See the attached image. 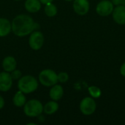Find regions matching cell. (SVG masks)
<instances>
[{"label":"cell","instance_id":"1","mask_svg":"<svg viewBox=\"0 0 125 125\" xmlns=\"http://www.w3.org/2000/svg\"><path fill=\"white\" fill-rule=\"evenodd\" d=\"M35 23L33 18L25 14L17 15L12 22V31L18 37L29 35L34 29Z\"/></svg>","mask_w":125,"mask_h":125},{"label":"cell","instance_id":"2","mask_svg":"<svg viewBox=\"0 0 125 125\" xmlns=\"http://www.w3.org/2000/svg\"><path fill=\"white\" fill-rule=\"evenodd\" d=\"M18 87L23 94H29L38 87V82L37 79L31 75H24L18 80Z\"/></svg>","mask_w":125,"mask_h":125},{"label":"cell","instance_id":"3","mask_svg":"<svg viewBox=\"0 0 125 125\" xmlns=\"http://www.w3.org/2000/svg\"><path fill=\"white\" fill-rule=\"evenodd\" d=\"M24 114L29 117H36L41 115L43 111V106L41 102L37 100H30L26 102L23 108Z\"/></svg>","mask_w":125,"mask_h":125},{"label":"cell","instance_id":"4","mask_svg":"<svg viewBox=\"0 0 125 125\" xmlns=\"http://www.w3.org/2000/svg\"><path fill=\"white\" fill-rule=\"evenodd\" d=\"M39 81L41 83V84L45 86H53L58 82L57 74L56 73L55 71L52 70H44L41 71L39 75Z\"/></svg>","mask_w":125,"mask_h":125},{"label":"cell","instance_id":"5","mask_svg":"<svg viewBox=\"0 0 125 125\" xmlns=\"http://www.w3.org/2000/svg\"><path fill=\"white\" fill-rule=\"evenodd\" d=\"M97 104L93 98L87 97L83 98L80 103V110L83 115L89 116L94 113Z\"/></svg>","mask_w":125,"mask_h":125},{"label":"cell","instance_id":"6","mask_svg":"<svg viewBox=\"0 0 125 125\" xmlns=\"http://www.w3.org/2000/svg\"><path fill=\"white\" fill-rule=\"evenodd\" d=\"M44 42V36L41 31H33L29 39V44L31 49L37 51L40 49Z\"/></svg>","mask_w":125,"mask_h":125},{"label":"cell","instance_id":"7","mask_svg":"<svg viewBox=\"0 0 125 125\" xmlns=\"http://www.w3.org/2000/svg\"><path fill=\"white\" fill-rule=\"evenodd\" d=\"M114 4L108 0H103L96 7V12L100 16H108L114 10Z\"/></svg>","mask_w":125,"mask_h":125},{"label":"cell","instance_id":"8","mask_svg":"<svg viewBox=\"0 0 125 125\" xmlns=\"http://www.w3.org/2000/svg\"><path fill=\"white\" fill-rule=\"evenodd\" d=\"M73 10L79 15H85L89 10V2L88 0H74Z\"/></svg>","mask_w":125,"mask_h":125},{"label":"cell","instance_id":"9","mask_svg":"<svg viewBox=\"0 0 125 125\" xmlns=\"http://www.w3.org/2000/svg\"><path fill=\"white\" fill-rule=\"evenodd\" d=\"M12 85V78L8 72L0 73V91L7 92Z\"/></svg>","mask_w":125,"mask_h":125},{"label":"cell","instance_id":"10","mask_svg":"<svg viewBox=\"0 0 125 125\" xmlns=\"http://www.w3.org/2000/svg\"><path fill=\"white\" fill-rule=\"evenodd\" d=\"M112 15L114 21L120 25L125 24V5L116 6L113 12Z\"/></svg>","mask_w":125,"mask_h":125},{"label":"cell","instance_id":"11","mask_svg":"<svg viewBox=\"0 0 125 125\" xmlns=\"http://www.w3.org/2000/svg\"><path fill=\"white\" fill-rule=\"evenodd\" d=\"M63 94H64V89L61 85L55 84L50 89L49 95H50V97L53 100H55V101L59 100L62 97Z\"/></svg>","mask_w":125,"mask_h":125},{"label":"cell","instance_id":"12","mask_svg":"<svg viewBox=\"0 0 125 125\" xmlns=\"http://www.w3.org/2000/svg\"><path fill=\"white\" fill-rule=\"evenodd\" d=\"M12 30V24L9 20L0 18V37H5L10 33Z\"/></svg>","mask_w":125,"mask_h":125},{"label":"cell","instance_id":"13","mask_svg":"<svg viewBox=\"0 0 125 125\" xmlns=\"http://www.w3.org/2000/svg\"><path fill=\"white\" fill-rule=\"evenodd\" d=\"M17 62L14 57L12 56H7L4 59L2 62V67L4 71L6 72H12L16 68Z\"/></svg>","mask_w":125,"mask_h":125},{"label":"cell","instance_id":"14","mask_svg":"<svg viewBox=\"0 0 125 125\" xmlns=\"http://www.w3.org/2000/svg\"><path fill=\"white\" fill-rule=\"evenodd\" d=\"M26 10L31 13L38 12L41 8V2L40 0H26L24 4Z\"/></svg>","mask_w":125,"mask_h":125},{"label":"cell","instance_id":"15","mask_svg":"<svg viewBox=\"0 0 125 125\" xmlns=\"http://www.w3.org/2000/svg\"><path fill=\"white\" fill-rule=\"evenodd\" d=\"M59 109V104L55 102V100L50 101L47 103L43 107V111L48 115H52L56 113Z\"/></svg>","mask_w":125,"mask_h":125},{"label":"cell","instance_id":"16","mask_svg":"<svg viewBox=\"0 0 125 125\" xmlns=\"http://www.w3.org/2000/svg\"><path fill=\"white\" fill-rule=\"evenodd\" d=\"M12 102H13V104L16 107H22L25 105V103L26 102V97L24 96L23 93L19 90L14 95V97L12 98Z\"/></svg>","mask_w":125,"mask_h":125},{"label":"cell","instance_id":"17","mask_svg":"<svg viewBox=\"0 0 125 125\" xmlns=\"http://www.w3.org/2000/svg\"><path fill=\"white\" fill-rule=\"evenodd\" d=\"M45 13L48 17H53V16H55L57 14V8L51 2L48 3V4H45Z\"/></svg>","mask_w":125,"mask_h":125},{"label":"cell","instance_id":"18","mask_svg":"<svg viewBox=\"0 0 125 125\" xmlns=\"http://www.w3.org/2000/svg\"><path fill=\"white\" fill-rule=\"evenodd\" d=\"M88 90H89L90 95L94 98H99L101 96V94H102L101 90L100 89V88H98L97 86H92L89 87Z\"/></svg>","mask_w":125,"mask_h":125},{"label":"cell","instance_id":"19","mask_svg":"<svg viewBox=\"0 0 125 125\" xmlns=\"http://www.w3.org/2000/svg\"><path fill=\"white\" fill-rule=\"evenodd\" d=\"M57 78H58V81L61 83H65L68 81L69 75L65 72H61L57 75Z\"/></svg>","mask_w":125,"mask_h":125},{"label":"cell","instance_id":"20","mask_svg":"<svg viewBox=\"0 0 125 125\" xmlns=\"http://www.w3.org/2000/svg\"><path fill=\"white\" fill-rule=\"evenodd\" d=\"M12 80H19L22 77V73L18 70H14L12 71V73L10 74Z\"/></svg>","mask_w":125,"mask_h":125},{"label":"cell","instance_id":"21","mask_svg":"<svg viewBox=\"0 0 125 125\" xmlns=\"http://www.w3.org/2000/svg\"><path fill=\"white\" fill-rule=\"evenodd\" d=\"M114 5H125V0H112Z\"/></svg>","mask_w":125,"mask_h":125},{"label":"cell","instance_id":"22","mask_svg":"<svg viewBox=\"0 0 125 125\" xmlns=\"http://www.w3.org/2000/svg\"><path fill=\"white\" fill-rule=\"evenodd\" d=\"M120 73L122 76L125 77V62L120 67Z\"/></svg>","mask_w":125,"mask_h":125},{"label":"cell","instance_id":"23","mask_svg":"<svg viewBox=\"0 0 125 125\" xmlns=\"http://www.w3.org/2000/svg\"><path fill=\"white\" fill-rule=\"evenodd\" d=\"M4 106V100L1 96H0V110L3 108Z\"/></svg>","mask_w":125,"mask_h":125},{"label":"cell","instance_id":"24","mask_svg":"<svg viewBox=\"0 0 125 125\" xmlns=\"http://www.w3.org/2000/svg\"><path fill=\"white\" fill-rule=\"evenodd\" d=\"M53 0H40V1L42 3V4H48V3H51V2H52Z\"/></svg>","mask_w":125,"mask_h":125},{"label":"cell","instance_id":"25","mask_svg":"<svg viewBox=\"0 0 125 125\" xmlns=\"http://www.w3.org/2000/svg\"><path fill=\"white\" fill-rule=\"evenodd\" d=\"M28 125H36V124H34V123H29V124H27Z\"/></svg>","mask_w":125,"mask_h":125},{"label":"cell","instance_id":"26","mask_svg":"<svg viewBox=\"0 0 125 125\" xmlns=\"http://www.w3.org/2000/svg\"><path fill=\"white\" fill-rule=\"evenodd\" d=\"M65 1H73V0H65Z\"/></svg>","mask_w":125,"mask_h":125},{"label":"cell","instance_id":"27","mask_svg":"<svg viewBox=\"0 0 125 125\" xmlns=\"http://www.w3.org/2000/svg\"><path fill=\"white\" fill-rule=\"evenodd\" d=\"M15 1H20V0H15Z\"/></svg>","mask_w":125,"mask_h":125}]
</instances>
